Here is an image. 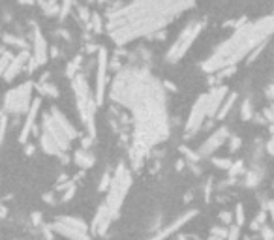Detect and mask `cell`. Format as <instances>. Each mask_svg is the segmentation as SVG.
<instances>
[{
    "label": "cell",
    "mask_w": 274,
    "mask_h": 240,
    "mask_svg": "<svg viewBox=\"0 0 274 240\" xmlns=\"http://www.w3.org/2000/svg\"><path fill=\"white\" fill-rule=\"evenodd\" d=\"M207 118H210V116H208V94H203V96H199L198 98V102L193 104L192 111H190V115H188L186 128H184L186 137L195 135V133L203 128L205 120Z\"/></svg>",
    "instance_id": "10"
},
{
    "label": "cell",
    "mask_w": 274,
    "mask_h": 240,
    "mask_svg": "<svg viewBox=\"0 0 274 240\" xmlns=\"http://www.w3.org/2000/svg\"><path fill=\"white\" fill-rule=\"evenodd\" d=\"M165 85L152 75L147 66H122L111 81L109 96L132 115L130 159L135 167L145 162L160 143L167 141L171 131Z\"/></svg>",
    "instance_id": "1"
},
{
    "label": "cell",
    "mask_w": 274,
    "mask_h": 240,
    "mask_svg": "<svg viewBox=\"0 0 274 240\" xmlns=\"http://www.w3.org/2000/svg\"><path fill=\"white\" fill-rule=\"evenodd\" d=\"M210 240H227V229H224V227H214L210 231Z\"/></svg>",
    "instance_id": "24"
},
{
    "label": "cell",
    "mask_w": 274,
    "mask_h": 240,
    "mask_svg": "<svg viewBox=\"0 0 274 240\" xmlns=\"http://www.w3.org/2000/svg\"><path fill=\"white\" fill-rule=\"evenodd\" d=\"M205 23L203 21H190L186 27L182 28V32L177 36V39L173 42V45L169 47L167 55H165V60L169 64H175L179 60H182V56L186 55L190 47L193 45V42L199 38V34L203 32Z\"/></svg>",
    "instance_id": "7"
},
{
    "label": "cell",
    "mask_w": 274,
    "mask_h": 240,
    "mask_svg": "<svg viewBox=\"0 0 274 240\" xmlns=\"http://www.w3.org/2000/svg\"><path fill=\"white\" fill-rule=\"evenodd\" d=\"M71 8H73V0H62L61 2V19H66Z\"/></svg>",
    "instance_id": "25"
},
{
    "label": "cell",
    "mask_w": 274,
    "mask_h": 240,
    "mask_svg": "<svg viewBox=\"0 0 274 240\" xmlns=\"http://www.w3.org/2000/svg\"><path fill=\"white\" fill-rule=\"evenodd\" d=\"M28 60H30V56H28V51H21L17 56H13V60H11L10 68H8V71L4 73V79L6 81H13L19 73H21L25 68H27Z\"/></svg>",
    "instance_id": "15"
},
{
    "label": "cell",
    "mask_w": 274,
    "mask_h": 240,
    "mask_svg": "<svg viewBox=\"0 0 274 240\" xmlns=\"http://www.w3.org/2000/svg\"><path fill=\"white\" fill-rule=\"evenodd\" d=\"M229 137L231 135H229V130H227V128H218V130L214 131L212 135H208L207 141L199 147V156H201V158H207V156L214 154L225 141H227V139H229Z\"/></svg>",
    "instance_id": "13"
},
{
    "label": "cell",
    "mask_w": 274,
    "mask_h": 240,
    "mask_svg": "<svg viewBox=\"0 0 274 240\" xmlns=\"http://www.w3.org/2000/svg\"><path fill=\"white\" fill-rule=\"evenodd\" d=\"M32 36H34V55L30 56L27 64L28 71H34L38 66L45 64L49 60V45H47V39H45L44 32L40 30L38 25H32Z\"/></svg>",
    "instance_id": "12"
},
{
    "label": "cell",
    "mask_w": 274,
    "mask_h": 240,
    "mask_svg": "<svg viewBox=\"0 0 274 240\" xmlns=\"http://www.w3.org/2000/svg\"><path fill=\"white\" fill-rule=\"evenodd\" d=\"M32 92L34 85L32 83H23L19 87L8 90L4 96V111L6 113H13V115H23L28 113L30 105H32Z\"/></svg>",
    "instance_id": "8"
},
{
    "label": "cell",
    "mask_w": 274,
    "mask_h": 240,
    "mask_svg": "<svg viewBox=\"0 0 274 240\" xmlns=\"http://www.w3.org/2000/svg\"><path fill=\"white\" fill-rule=\"evenodd\" d=\"M4 42H6V45H13V47H19L21 51H27V42H25V39H21V38H17V36L6 34Z\"/></svg>",
    "instance_id": "18"
},
{
    "label": "cell",
    "mask_w": 274,
    "mask_h": 240,
    "mask_svg": "<svg viewBox=\"0 0 274 240\" xmlns=\"http://www.w3.org/2000/svg\"><path fill=\"white\" fill-rule=\"evenodd\" d=\"M6 122H8V120H6V116L2 115V116H0V143L4 141V133H6Z\"/></svg>",
    "instance_id": "31"
},
{
    "label": "cell",
    "mask_w": 274,
    "mask_h": 240,
    "mask_svg": "<svg viewBox=\"0 0 274 240\" xmlns=\"http://www.w3.org/2000/svg\"><path fill=\"white\" fill-rule=\"evenodd\" d=\"M107 71H109V55L107 49L100 47L96 56V90H94L98 105L104 104L105 92H107Z\"/></svg>",
    "instance_id": "11"
},
{
    "label": "cell",
    "mask_w": 274,
    "mask_h": 240,
    "mask_svg": "<svg viewBox=\"0 0 274 240\" xmlns=\"http://www.w3.org/2000/svg\"><path fill=\"white\" fill-rule=\"evenodd\" d=\"M267 96H269V98L274 102V85H270V87L267 88Z\"/></svg>",
    "instance_id": "34"
},
{
    "label": "cell",
    "mask_w": 274,
    "mask_h": 240,
    "mask_svg": "<svg viewBox=\"0 0 274 240\" xmlns=\"http://www.w3.org/2000/svg\"><path fill=\"white\" fill-rule=\"evenodd\" d=\"M235 102H237V94H229V96L224 99L222 107H220L218 115H216V120H222V118H225V116L229 115V111L235 107Z\"/></svg>",
    "instance_id": "16"
},
{
    "label": "cell",
    "mask_w": 274,
    "mask_h": 240,
    "mask_svg": "<svg viewBox=\"0 0 274 240\" xmlns=\"http://www.w3.org/2000/svg\"><path fill=\"white\" fill-rule=\"evenodd\" d=\"M73 158H75V164L81 165V167H92L94 165V156L88 152V150H85V148L77 150Z\"/></svg>",
    "instance_id": "17"
},
{
    "label": "cell",
    "mask_w": 274,
    "mask_h": 240,
    "mask_svg": "<svg viewBox=\"0 0 274 240\" xmlns=\"http://www.w3.org/2000/svg\"><path fill=\"white\" fill-rule=\"evenodd\" d=\"M38 113H40V99H34L32 105H30V109L27 113V118L23 122V128H21V143H25L30 137V133L34 131V126H36V118H38Z\"/></svg>",
    "instance_id": "14"
},
{
    "label": "cell",
    "mask_w": 274,
    "mask_h": 240,
    "mask_svg": "<svg viewBox=\"0 0 274 240\" xmlns=\"http://www.w3.org/2000/svg\"><path fill=\"white\" fill-rule=\"evenodd\" d=\"M51 229L68 240H90V229H88V225L79 218L61 216V218H56L53 222Z\"/></svg>",
    "instance_id": "9"
},
{
    "label": "cell",
    "mask_w": 274,
    "mask_h": 240,
    "mask_svg": "<svg viewBox=\"0 0 274 240\" xmlns=\"http://www.w3.org/2000/svg\"><path fill=\"white\" fill-rule=\"evenodd\" d=\"M77 137V130L73 128L68 116L58 111L56 107L45 113L42 118V137L40 145L45 154L51 156H61L68 152L71 147V141Z\"/></svg>",
    "instance_id": "5"
},
{
    "label": "cell",
    "mask_w": 274,
    "mask_h": 240,
    "mask_svg": "<svg viewBox=\"0 0 274 240\" xmlns=\"http://www.w3.org/2000/svg\"><path fill=\"white\" fill-rule=\"evenodd\" d=\"M88 2H94V0H88Z\"/></svg>",
    "instance_id": "36"
},
{
    "label": "cell",
    "mask_w": 274,
    "mask_h": 240,
    "mask_svg": "<svg viewBox=\"0 0 274 240\" xmlns=\"http://www.w3.org/2000/svg\"><path fill=\"white\" fill-rule=\"evenodd\" d=\"M11 60H13V56H11V53H2L0 55V77H4V73L8 71V68H10Z\"/></svg>",
    "instance_id": "20"
},
{
    "label": "cell",
    "mask_w": 274,
    "mask_h": 240,
    "mask_svg": "<svg viewBox=\"0 0 274 240\" xmlns=\"http://www.w3.org/2000/svg\"><path fill=\"white\" fill-rule=\"evenodd\" d=\"M88 27L92 28L94 32H104V21H102V17H100V13H92V17H90V23H88Z\"/></svg>",
    "instance_id": "21"
},
{
    "label": "cell",
    "mask_w": 274,
    "mask_h": 240,
    "mask_svg": "<svg viewBox=\"0 0 274 240\" xmlns=\"http://www.w3.org/2000/svg\"><path fill=\"white\" fill-rule=\"evenodd\" d=\"M79 66H81V56H77L75 60H71L70 64H68V68H66V75L70 77V79H73V77L79 73Z\"/></svg>",
    "instance_id": "23"
},
{
    "label": "cell",
    "mask_w": 274,
    "mask_h": 240,
    "mask_svg": "<svg viewBox=\"0 0 274 240\" xmlns=\"http://www.w3.org/2000/svg\"><path fill=\"white\" fill-rule=\"evenodd\" d=\"M274 32V13L265 17L261 21L246 23L244 27H239L229 38L214 49V53L203 62L207 73H218L224 68H235L239 60L250 56L253 51L261 47Z\"/></svg>",
    "instance_id": "3"
},
{
    "label": "cell",
    "mask_w": 274,
    "mask_h": 240,
    "mask_svg": "<svg viewBox=\"0 0 274 240\" xmlns=\"http://www.w3.org/2000/svg\"><path fill=\"white\" fill-rule=\"evenodd\" d=\"M267 214H269L270 219H272V229H274V201L267 203Z\"/></svg>",
    "instance_id": "32"
},
{
    "label": "cell",
    "mask_w": 274,
    "mask_h": 240,
    "mask_svg": "<svg viewBox=\"0 0 274 240\" xmlns=\"http://www.w3.org/2000/svg\"><path fill=\"white\" fill-rule=\"evenodd\" d=\"M239 235H241V227L239 225H231L227 229V240H239Z\"/></svg>",
    "instance_id": "27"
},
{
    "label": "cell",
    "mask_w": 274,
    "mask_h": 240,
    "mask_svg": "<svg viewBox=\"0 0 274 240\" xmlns=\"http://www.w3.org/2000/svg\"><path fill=\"white\" fill-rule=\"evenodd\" d=\"M239 147H241V139H239L237 135H231L229 137V150L231 152H237Z\"/></svg>",
    "instance_id": "30"
},
{
    "label": "cell",
    "mask_w": 274,
    "mask_h": 240,
    "mask_svg": "<svg viewBox=\"0 0 274 240\" xmlns=\"http://www.w3.org/2000/svg\"><path fill=\"white\" fill-rule=\"evenodd\" d=\"M71 90H73V96H75L77 111H79V116L83 120V126L88 131V135L94 137L96 135V111H98V102H96V96H94L90 87H88L87 77L83 75V73H77L71 79Z\"/></svg>",
    "instance_id": "6"
},
{
    "label": "cell",
    "mask_w": 274,
    "mask_h": 240,
    "mask_svg": "<svg viewBox=\"0 0 274 240\" xmlns=\"http://www.w3.org/2000/svg\"><path fill=\"white\" fill-rule=\"evenodd\" d=\"M38 88H40V92L45 94V96H51V98H56V96H58V90H56L55 85H51V83H47V81L40 83Z\"/></svg>",
    "instance_id": "19"
},
{
    "label": "cell",
    "mask_w": 274,
    "mask_h": 240,
    "mask_svg": "<svg viewBox=\"0 0 274 240\" xmlns=\"http://www.w3.org/2000/svg\"><path fill=\"white\" fill-rule=\"evenodd\" d=\"M19 2H21V4H34L36 0H19Z\"/></svg>",
    "instance_id": "35"
},
{
    "label": "cell",
    "mask_w": 274,
    "mask_h": 240,
    "mask_svg": "<svg viewBox=\"0 0 274 240\" xmlns=\"http://www.w3.org/2000/svg\"><path fill=\"white\" fill-rule=\"evenodd\" d=\"M130 188H132V175H130L126 165H119L115 175L111 176L109 188L105 190V199L98 207V212H96L92 225H90V231L96 236L105 235L113 225V222L119 218Z\"/></svg>",
    "instance_id": "4"
},
{
    "label": "cell",
    "mask_w": 274,
    "mask_h": 240,
    "mask_svg": "<svg viewBox=\"0 0 274 240\" xmlns=\"http://www.w3.org/2000/svg\"><path fill=\"white\" fill-rule=\"evenodd\" d=\"M267 152H269L270 156L274 158V137H270L269 143H267Z\"/></svg>",
    "instance_id": "33"
},
{
    "label": "cell",
    "mask_w": 274,
    "mask_h": 240,
    "mask_svg": "<svg viewBox=\"0 0 274 240\" xmlns=\"http://www.w3.org/2000/svg\"><path fill=\"white\" fill-rule=\"evenodd\" d=\"M193 4L195 0H130L111 11L105 30L116 45H126L160 32Z\"/></svg>",
    "instance_id": "2"
},
{
    "label": "cell",
    "mask_w": 274,
    "mask_h": 240,
    "mask_svg": "<svg viewBox=\"0 0 274 240\" xmlns=\"http://www.w3.org/2000/svg\"><path fill=\"white\" fill-rule=\"evenodd\" d=\"M241 116L242 120H250L253 116V109H252V102L250 99H244L241 105Z\"/></svg>",
    "instance_id": "22"
},
{
    "label": "cell",
    "mask_w": 274,
    "mask_h": 240,
    "mask_svg": "<svg viewBox=\"0 0 274 240\" xmlns=\"http://www.w3.org/2000/svg\"><path fill=\"white\" fill-rule=\"evenodd\" d=\"M235 219H237L235 225H239V227L244 224V208H242V205H237V208H235Z\"/></svg>",
    "instance_id": "28"
},
{
    "label": "cell",
    "mask_w": 274,
    "mask_h": 240,
    "mask_svg": "<svg viewBox=\"0 0 274 240\" xmlns=\"http://www.w3.org/2000/svg\"><path fill=\"white\" fill-rule=\"evenodd\" d=\"M212 162L216 167H220V169H231V165H233L231 159H225V158H214Z\"/></svg>",
    "instance_id": "26"
},
{
    "label": "cell",
    "mask_w": 274,
    "mask_h": 240,
    "mask_svg": "<svg viewBox=\"0 0 274 240\" xmlns=\"http://www.w3.org/2000/svg\"><path fill=\"white\" fill-rule=\"evenodd\" d=\"M261 236H263V240H274V229L269 225H263L261 227Z\"/></svg>",
    "instance_id": "29"
}]
</instances>
